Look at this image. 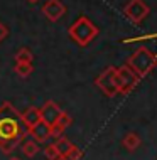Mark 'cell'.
<instances>
[{
  "instance_id": "cell-22",
  "label": "cell",
  "mask_w": 157,
  "mask_h": 160,
  "mask_svg": "<svg viewBox=\"0 0 157 160\" xmlns=\"http://www.w3.org/2000/svg\"><path fill=\"white\" fill-rule=\"evenodd\" d=\"M8 160H20L19 157H12V158H8Z\"/></svg>"
},
{
  "instance_id": "cell-15",
  "label": "cell",
  "mask_w": 157,
  "mask_h": 160,
  "mask_svg": "<svg viewBox=\"0 0 157 160\" xmlns=\"http://www.w3.org/2000/svg\"><path fill=\"white\" fill-rule=\"evenodd\" d=\"M32 59H34V54L27 47H20L15 54V62H32Z\"/></svg>"
},
{
  "instance_id": "cell-19",
  "label": "cell",
  "mask_w": 157,
  "mask_h": 160,
  "mask_svg": "<svg viewBox=\"0 0 157 160\" xmlns=\"http://www.w3.org/2000/svg\"><path fill=\"white\" fill-rule=\"evenodd\" d=\"M63 132H64V130L61 128V127H58V125L51 127V137H52V138H56V140H58L59 137H63Z\"/></svg>"
},
{
  "instance_id": "cell-20",
  "label": "cell",
  "mask_w": 157,
  "mask_h": 160,
  "mask_svg": "<svg viewBox=\"0 0 157 160\" xmlns=\"http://www.w3.org/2000/svg\"><path fill=\"white\" fill-rule=\"evenodd\" d=\"M7 36H8V29H7V25L0 20V44L7 39Z\"/></svg>"
},
{
  "instance_id": "cell-8",
  "label": "cell",
  "mask_w": 157,
  "mask_h": 160,
  "mask_svg": "<svg viewBox=\"0 0 157 160\" xmlns=\"http://www.w3.org/2000/svg\"><path fill=\"white\" fill-rule=\"evenodd\" d=\"M42 14L46 15L47 20L51 22H58V20L66 14V7L61 0H47L42 5Z\"/></svg>"
},
{
  "instance_id": "cell-7",
  "label": "cell",
  "mask_w": 157,
  "mask_h": 160,
  "mask_svg": "<svg viewBox=\"0 0 157 160\" xmlns=\"http://www.w3.org/2000/svg\"><path fill=\"white\" fill-rule=\"evenodd\" d=\"M61 115H63V110L58 106V103L51 101V99L41 106V120L44 123H47L49 127H54V125L58 123Z\"/></svg>"
},
{
  "instance_id": "cell-17",
  "label": "cell",
  "mask_w": 157,
  "mask_h": 160,
  "mask_svg": "<svg viewBox=\"0 0 157 160\" xmlns=\"http://www.w3.org/2000/svg\"><path fill=\"white\" fill-rule=\"evenodd\" d=\"M71 123H73V118H71L68 113H64V111H63V115L59 116V120H58V123H56V125H58V127H61L63 130H66Z\"/></svg>"
},
{
  "instance_id": "cell-21",
  "label": "cell",
  "mask_w": 157,
  "mask_h": 160,
  "mask_svg": "<svg viewBox=\"0 0 157 160\" xmlns=\"http://www.w3.org/2000/svg\"><path fill=\"white\" fill-rule=\"evenodd\" d=\"M27 2H29V3H37L39 0H27Z\"/></svg>"
},
{
  "instance_id": "cell-13",
  "label": "cell",
  "mask_w": 157,
  "mask_h": 160,
  "mask_svg": "<svg viewBox=\"0 0 157 160\" xmlns=\"http://www.w3.org/2000/svg\"><path fill=\"white\" fill-rule=\"evenodd\" d=\"M54 145H56V148H58V152H59L61 157H66V155L71 152V148L75 147L73 142H69L68 138H64V137H59L58 140L54 142Z\"/></svg>"
},
{
  "instance_id": "cell-23",
  "label": "cell",
  "mask_w": 157,
  "mask_h": 160,
  "mask_svg": "<svg viewBox=\"0 0 157 160\" xmlns=\"http://www.w3.org/2000/svg\"><path fill=\"white\" fill-rule=\"evenodd\" d=\"M58 160H68V157H59Z\"/></svg>"
},
{
  "instance_id": "cell-10",
  "label": "cell",
  "mask_w": 157,
  "mask_h": 160,
  "mask_svg": "<svg viewBox=\"0 0 157 160\" xmlns=\"http://www.w3.org/2000/svg\"><path fill=\"white\" fill-rule=\"evenodd\" d=\"M20 120H22V125L25 127V130H30L34 125H37L41 122V108L29 106L27 110L20 115Z\"/></svg>"
},
{
  "instance_id": "cell-12",
  "label": "cell",
  "mask_w": 157,
  "mask_h": 160,
  "mask_svg": "<svg viewBox=\"0 0 157 160\" xmlns=\"http://www.w3.org/2000/svg\"><path fill=\"white\" fill-rule=\"evenodd\" d=\"M20 147H22V153H24L27 158L36 157L37 152H39V143L34 140V138H27V140H24Z\"/></svg>"
},
{
  "instance_id": "cell-16",
  "label": "cell",
  "mask_w": 157,
  "mask_h": 160,
  "mask_svg": "<svg viewBox=\"0 0 157 160\" xmlns=\"http://www.w3.org/2000/svg\"><path fill=\"white\" fill-rule=\"evenodd\" d=\"M44 155H46V158H47V160H58V158L61 157L54 143L46 145V148H44Z\"/></svg>"
},
{
  "instance_id": "cell-11",
  "label": "cell",
  "mask_w": 157,
  "mask_h": 160,
  "mask_svg": "<svg viewBox=\"0 0 157 160\" xmlns=\"http://www.w3.org/2000/svg\"><path fill=\"white\" fill-rule=\"evenodd\" d=\"M140 143H142V140L135 132L125 133V137L122 138V145H123V148H127L128 152H135V150L140 147Z\"/></svg>"
},
{
  "instance_id": "cell-9",
  "label": "cell",
  "mask_w": 157,
  "mask_h": 160,
  "mask_svg": "<svg viewBox=\"0 0 157 160\" xmlns=\"http://www.w3.org/2000/svg\"><path fill=\"white\" fill-rule=\"evenodd\" d=\"M27 132H29V135L37 142V143H44L47 138H51V127L47 123H44L42 120L37 125H34L30 130H27Z\"/></svg>"
},
{
  "instance_id": "cell-2",
  "label": "cell",
  "mask_w": 157,
  "mask_h": 160,
  "mask_svg": "<svg viewBox=\"0 0 157 160\" xmlns=\"http://www.w3.org/2000/svg\"><path fill=\"white\" fill-rule=\"evenodd\" d=\"M68 34L78 46L86 47L91 41H95V39L98 37L100 31L88 17L81 15L71 24V27L68 29Z\"/></svg>"
},
{
  "instance_id": "cell-1",
  "label": "cell",
  "mask_w": 157,
  "mask_h": 160,
  "mask_svg": "<svg viewBox=\"0 0 157 160\" xmlns=\"http://www.w3.org/2000/svg\"><path fill=\"white\" fill-rule=\"evenodd\" d=\"M25 127L20 120V113L10 103L0 105V150L3 153L14 152L22 142Z\"/></svg>"
},
{
  "instance_id": "cell-18",
  "label": "cell",
  "mask_w": 157,
  "mask_h": 160,
  "mask_svg": "<svg viewBox=\"0 0 157 160\" xmlns=\"http://www.w3.org/2000/svg\"><path fill=\"white\" fill-rule=\"evenodd\" d=\"M66 157H68V160H81V158H83V152H81L80 147L75 145V147L71 148V152H69Z\"/></svg>"
},
{
  "instance_id": "cell-4",
  "label": "cell",
  "mask_w": 157,
  "mask_h": 160,
  "mask_svg": "<svg viewBox=\"0 0 157 160\" xmlns=\"http://www.w3.org/2000/svg\"><path fill=\"white\" fill-rule=\"evenodd\" d=\"M115 72L117 68L115 66H108L107 69H103L102 72L98 74V78L95 79V84L102 89V93L108 98L117 96L118 93V86H117V79H115Z\"/></svg>"
},
{
  "instance_id": "cell-5",
  "label": "cell",
  "mask_w": 157,
  "mask_h": 160,
  "mask_svg": "<svg viewBox=\"0 0 157 160\" xmlns=\"http://www.w3.org/2000/svg\"><path fill=\"white\" fill-rule=\"evenodd\" d=\"M115 79H117V86H118V93L120 94H128L130 91L135 89V86H137L140 78L125 64V66H122V68H117Z\"/></svg>"
},
{
  "instance_id": "cell-14",
  "label": "cell",
  "mask_w": 157,
  "mask_h": 160,
  "mask_svg": "<svg viewBox=\"0 0 157 160\" xmlns=\"http://www.w3.org/2000/svg\"><path fill=\"white\" fill-rule=\"evenodd\" d=\"M14 71L17 72V76L27 78L34 72V66H32V62H15Z\"/></svg>"
},
{
  "instance_id": "cell-3",
  "label": "cell",
  "mask_w": 157,
  "mask_h": 160,
  "mask_svg": "<svg viewBox=\"0 0 157 160\" xmlns=\"http://www.w3.org/2000/svg\"><path fill=\"white\" fill-rule=\"evenodd\" d=\"M155 64H157V56L152 52L149 47H144V46L139 47L127 61V66L132 69L139 78L147 76L152 69L155 68Z\"/></svg>"
},
{
  "instance_id": "cell-6",
  "label": "cell",
  "mask_w": 157,
  "mask_h": 160,
  "mask_svg": "<svg viewBox=\"0 0 157 160\" xmlns=\"http://www.w3.org/2000/svg\"><path fill=\"white\" fill-rule=\"evenodd\" d=\"M125 17L133 24H140L147 15L150 14V8L144 0H130L127 5L123 7Z\"/></svg>"
}]
</instances>
